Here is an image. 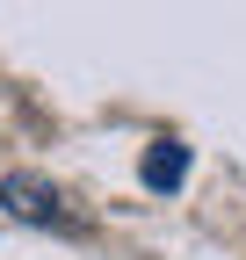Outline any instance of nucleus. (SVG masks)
<instances>
[{"mask_svg": "<svg viewBox=\"0 0 246 260\" xmlns=\"http://www.w3.org/2000/svg\"><path fill=\"white\" fill-rule=\"evenodd\" d=\"M0 210H8L15 224H37V232L87 239V217H80V210H73L51 181H37V174H8V181H0Z\"/></svg>", "mask_w": 246, "mask_h": 260, "instance_id": "f257e3e1", "label": "nucleus"}, {"mask_svg": "<svg viewBox=\"0 0 246 260\" xmlns=\"http://www.w3.org/2000/svg\"><path fill=\"white\" fill-rule=\"evenodd\" d=\"M181 181H189V145L181 138H160L145 152V188H160V195H174Z\"/></svg>", "mask_w": 246, "mask_h": 260, "instance_id": "f03ea898", "label": "nucleus"}]
</instances>
